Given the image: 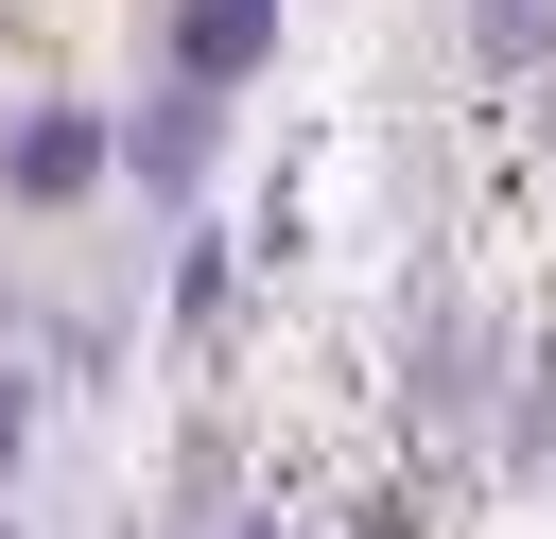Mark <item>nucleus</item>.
<instances>
[{
  "label": "nucleus",
  "mask_w": 556,
  "mask_h": 539,
  "mask_svg": "<svg viewBox=\"0 0 556 539\" xmlns=\"http://www.w3.org/2000/svg\"><path fill=\"white\" fill-rule=\"evenodd\" d=\"M539 35H556V0H486V70H521Z\"/></svg>",
  "instance_id": "nucleus-4"
},
{
  "label": "nucleus",
  "mask_w": 556,
  "mask_h": 539,
  "mask_svg": "<svg viewBox=\"0 0 556 539\" xmlns=\"http://www.w3.org/2000/svg\"><path fill=\"white\" fill-rule=\"evenodd\" d=\"M87 174H104V122H70V104H52V122H17V191H35V209H52V191H87Z\"/></svg>",
  "instance_id": "nucleus-2"
},
{
  "label": "nucleus",
  "mask_w": 556,
  "mask_h": 539,
  "mask_svg": "<svg viewBox=\"0 0 556 539\" xmlns=\"http://www.w3.org/2000/svg\"><path fill=\"white\" fill-rule=\"evenodd\" d=\"M278 52V0H174V87H243Z\"/></svg>",
  "instance_id": "nucleus-1"
},
{
  "label": "nucleus",
  "mask_w": 556,
  "mask_h": 539,
  "mask_svg": "<svg viewBox=\"0 0 556 539\" xmlns=\"http://www.w3.org/2000/svg\"><path fill=\"white\" fill-rule=\"evenodd\" d=\"M208 174V87H174L156 122H139V191H191Z\"/></svg>",
  "instance_id": "nucleus-3"
},
{
  "label": "nucleus",
  "mask_w": 556,
  "mask_h": 539,
  "mask_svg": "<svg viewBox=\"0 0 556 539\" xmlns=\"http://www.w3.org/2000/svg\"><path fill=\"white\" fill-rule=\"evenodd\" d=\"M17 452H35V383L0 365V469H17Z\"/></svg>",
  "instance_id": "nucleus-5"
},
{
  "label": "nucleus",
  "mask_w": 556,
  "mask_h": 539,
  "mask_svg": "<svg viewBox=\"0 0 556 539\" xmlns=\"http://www.w3.org/2000/svg\"><path fill=\"white\" fill-rule=\"evenodd\" d=\"M0 539H17V522H0Z\"/></svg>",
  "instance_id": "nucleus-6"
}]
</instances>
